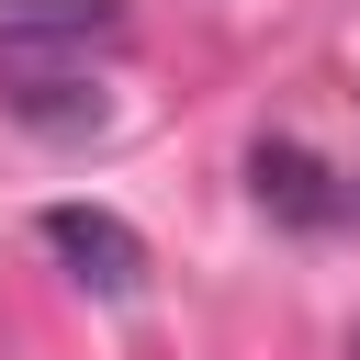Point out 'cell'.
<instances>
[{"label": "cell", "instance_id": "1", "mask_svg": "<svg viewBox=\"0 0 360 360\" xmlns=\"http://www.w3.org/2000/svg\"><path fill=\"white\" fill-rule=\"evenodd\" d=\"M124 0H0V79H56L90 68V45H112Z\"/></svg>", "mask_w": 360, "mask_h": 360}, {"label": "cell", "instance_id": "2", "mask_svg": "<svg viewBox=\"0 0 360 360\" xmlns=\"http://www.w3.org/2000/svg\"><path fill=\"white\" fill-rule=\"evenodd\" d=\"M45 248L68 259V281H90V292H135L146 281V236L124 225V214H101V202H45Z\"/></svg>", "mask_w": 360, "mask_h": 360}, {"label": "cell", "instance_id": "3", "mask_svg": "<svg viewBox=\"0 0 360 360\" xmlns=\"http://www.w3.org/2000/svg\"><path fill=\"white\" fill-rule=\"evenodd\" d=\"M248 191H259V214H281V225H338V214H349V191L326 180V158L292 146V135H259V146H248Z\"/></svg>", "mask_w": 360, "mask_h": 360}, {"label": "cell", "instance_id": "4", "mask_svg": "<svg viewBox=\"0 0 360 360\" xmlns=\"http://www.w3.org/2000/svg\"><path fill=\"white\" fill-rule=\"evenodd\" d=\"M0 101H11L34 135H90V124H101V90H90V68H56V79H0Z\"/></svg>", "mask_w": 360, "mask_h": 360}, {"label": "cell", "instance_id": "5", "mask_svg": "<svg viewBox=\"0 0 360 360\" xmlns=\"http://www.w3.org/2000/svg\"><path fill=\"white\" fill-rule=\"evenodd\" d=\"M349 360H360V338H349Z\"/></svg>", "mask_w": 360, "mask_h": 360}, {"label": "cell", "instance_id": "6", "mask_svg": "<svg viewBox=\"0 0 360 360\" xmlns=\"http://www.w3.org/2000/svg\"><path fill=\"white\" fill-rule=\"evenodd\" d=\"M349 214H360V202H349Z\"/></svg>", "mask_w": 360, "mask_h": 360}]
</instances>
